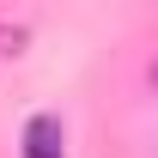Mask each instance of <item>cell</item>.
Wrapping results in <instances>:
<instances>
[{"label": "cell", "mask_w": 158, "mask_h": 158, "mask_svg": "<svg viewBox=\"0 0 158 158\" xmlns=\"http://www.w3.org/2000/svg\"><path fill=\"white\" fill-rule=\"evenodd\" d=\"M24 158H61V116H31L24 122Z\"/></svg>", "instance_id": "cell-1"}, {"label": "cell", "mask_w": 158, "mask_h": 158, "mask_svg": "<svg viewBox=\"0 0 158 158\" xmlns=\"http://www.w3.org/2000/svg\"><path fill=\"white\" fill-rule=\"evenodd\" d=\"M146 79H152V91H158V61H152V73H146Z\"/></svg>", "instance_id": "cell-2"}]
</instances>
